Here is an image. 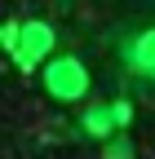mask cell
Wrapping results in <instances>:
<instances>
[{
    "mask_svg": "<svg viewBox=\"0 0 155 159\" xmlns=\"http://www.w3.org/2000/svg\"><path fill=\"white\" fill-rule=\"evenodd\" d=\"M13 44H18V22H0V49L13 53Z\"/></svg>",
    "mask_w": 155,
    "mask_h": 159,
    "instance_id": "cell-5",
    "label": "cell"
},
{
    "mask_svg": "<svg viewBox=\"0 0 155 159\" xmlns=\"http://www.w3.org/2000/svg\"><path fill=\"white\" fill-rule=\"evenodd\" d=\"M45 89H49L53 97H62V102L84 97V89H89V71H84V62H80V57H71V53L45 62Z\"/></svg>",
    "mask_w": 155,
    "mask_h": 159,
    "instance_id": "cell-2",
    "label": "cell"
},
{
    "mask_svg": "<svg viewBox=\"0 0 155 159\" xmlns=\"http://www.w3.org/2000/svg\"><path fill=\"white\" fill-rule=\"evenodd\" d=\"M129 119H133V106H129V102L89 106V111H84V133H89V137H106L111 128H124Z\"/></svg>",
    "mask_w": 155,
    "mask_h": 159,
    "instance_id": "cell-3",
    "label": "cell"
},
{
    "mask_svg": "<svg viewBox=\"0 0 155 159\" xmlns=\"http://www.w3.org/2000/svg\"><path fill=\"white\" fill-rule=\"evenodd\" d=\"M106 159H133V146H129V142H120V146H111V150H106Z\"/></svg>",
    "mask_w": 155,
    "mask_h": 159,
    "instance_id": "cell-6",
    "label": "cell"
},
{
    "mask_svg": "<svg viewBox=\"0 0 155 159\" xmlns=\"http://www.w3.org/2000/svg\"><path fill=\"white\" fill-rule=\"evenodd\" d=\"M49 49H53V27L49 22H40V18H27V22H18V44H13V62H18V71H35L49 57Z\"/></svg>",
    "mask_w": 155,
    "mask_h": 159,
    "instance_id": "cell-1",
    "label": "cell"
},
{
    "mask_svg": "<svg viewBox=\"0 0 155 159\" xmlns=\"http://www.w3.org/2000/svg\"><path fill=\"white\" fill-rule=\"evenodd\" d=\"M151 49H155V31H138V44L129 53V66L138 75H151Z\"/></svg>",
    "mask_w": 155,
    "mask_h": 159,
    "instance_id": "cell-4",
    "label": "cell"
}]
</instances>
